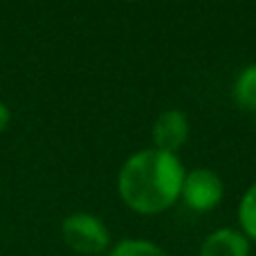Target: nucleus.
<instances>
[{
    "instance_id": "f257e3e1",
    "label": "nucleus",
    "mask_w": 256,
    "mask_h": 256,
    "mask_svg": "<svg viewBox=\"0 0 256 256\" xmlns=\"http://www.w3.org/2000/svg\"><path fill=\"white\" fill-rule=\"evenodd\" d=\"M184 166L173 153L146 148L130 155L117 178V191L128 209L137 214H162L182 194Z\"/></svg>"
},
{
    "instance_id": "f03ea898",
    "label": "nucleus",
    "mask_w": 256,
    "mask_h": 256,
    "mask_svg": "<svg viewBox=\"0 0 256 256\" xmlns=\"http://www.w3.org/2000/svg\"><path fill=\"white\" fill-rule=\"evenodd\" d=\"M61 236L66 245L76 254L99 256L110 250V232L102 218L86 212H74L63 218Z\"/></svg>"
},
{
    "instance_id": "7ed1b4c3",
    "label": "nucleus",
    "mask_w": 256,
    "mask_h": 256,
    "mask_svg": "<svg viewBox=\"0 0 256 256\" xmlns=\"http://www.w3.org/2000/svg\"><path fill=\"white\" fill-rule=\"evenodd\" d=\"M222 180L212 168H194L184 176L180 198L194 212H212L222 200Z\"/></svg>"
},
{
    "instance_id": "20e7f679",
    "label": "nucleus",
    "mask_w": 256,
    "mask_h": 256,
    "mask_svg": "<svg viewBox=\"0 0 256 256\" xmlns=\"http://www.w3.org/2000/svg\"><path fill=\"white\" fill-rule=\"evenodd\" d=\"M189 137V120L180 110H164L153 124V142L155 148L164 153H173L184 146Z\"/></svg>"
},
{
    "instance_id": "39448f33",
    "label": "nucleus",
    "mask_w": 256,
    "mask_h": 256,
    "mask_svg": "<svg viewBox=\"0 0 256 256\" xmlns=\"http://www.w3.org/2000/svg\"><path fill=\"white\" fill-rule=\"evenodd\" d=\"M250 238L230 227L212 232L200 245V256H250Z\"/></svg>"
},
{
    "instance_id": "423d86ee",
    "label": "nucleus",
    "mask_w": 256,
    "mask_h": 256,
    "mask_svg": "<svg viewBox=\"0 0 256 256\" xmlns=\"http://www.w3.org/2000/svg\"><path fill=\"white\" fill-rule=\"evenodd\" d=\"M234 99L240 108L256 112V63L248 66L234 84Z\"/></svg>"
},
{
    "instance_id": "0eeeda50",
    "label": "nucleus",
    "mask_w": 256,
    "mask_h": 256,
    "mask_svg": "<svg viewBox=\"0 0 256 256\" xmlns=\"http://www.w3.org/2000/svg\"><path fill=\"white\" fill-rule=\"evenodd\" d=\"M108 256H168L160 245L144 238H124L108 250Z\"/></svg>"
},
{
    "instance_id": "6e6552de",
    "label": "nucleus",
    "mask_w": 256,
    "mask_h": 256,
    "mask_svg": "<svg viewBox=\"0 0 256 256\" xmlns=\"http://www.w3.org/2000/svg\"><path fill=\"white\" fill-rule=\"evenodd\" d=\"M238 222H240V232H243L250 240H256V182L245 191L243 198H240Z\"/></svg>"
},
{
    "instance_id": "1a4fd4ad",
    "label": "nucleus",
    "mask_w": 256,
    "mask_h": 256,
    "mask_svg": "<svg viewBox=\"0 0 256 256\" xmlns=\"http://www.w3.org/2000/svg\"><path fill=\"white\" fill-rule=\"evenodd\" d=\"M9 122H12V110L7 108V104L0 102V132L9 126Z\"/></svg>"
},
{
    "instance_id": "9d476101",
    "label": "nucleus",
    "mask_w": 256,
    "mask_h": 256,
    "mask_svg": "<svg viewBox=\"0 0 256 256\" xmlns=\"http://www.w3.org/2000/svg\"><path fill=\"white\" fill-rule=\"evenodd\" d=\"M254 126H256V112H254Z\"/></svg>"
}]
</instances>
